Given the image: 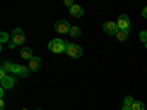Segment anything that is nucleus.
Returning <instances> with one entry per match:
<instances>
[{
    "label": "nucleus",
    "mask_w": 147,
    "mask_h": 110,
    "mask_svg": "<svg viewBox=\"0 0 147 110\" xmlns=\"http://www.w3.org/2000/svg\"><path fill=\"white\" fill-rule=\"evenodd\" d=\"M55 30H56V32H59V34H68V32L71 31V25H69L68 21L60 19V21H57V22L55 23Z\"/></svg>",
    "instance_id": "4"
},
{
    "label": "nucleus",
    "mask_w": 147,
    "mask_h": 110,
    "mask_svg": "<svg viewBox=\"0 0 147 110\" xmlns=\"http://www.w3.org/2000/svg\"><path fill=\"white\" fill-rule=\"evenodd\" d=\"M0 82H2V88H5V90H7V88H12L15 85V78H12V76H5V78H2L0 79Z\"/></svg>",
    "instance_id": "8"
},
{
    "label": "nucleus",
    "mask_w": 147,
    "mask_h": 110,
    "mask_svg": "<svg viewBox=\"0 0 147 110\" xmlns=\"http://www.w3.org/2000/svg\"><path fill=\"white\" fill-rule=\"evenodd\" d=\"M65 6H68L69 9L74 6V2H72V0H65Z\"/></svg>",
    "instance_id": "20"
},
{
    "label": "nucleus",
    "mask_w": 147,
    "mask_h": 110,
    "mask_svg": "<svg viewBox=\"0 0 147 110\" xmlns=\"http://www.w3.org/2000/svg\"><path fill=\"white\" fill-rule=\"evenodd\" d=\"M140 38H141V41L146 44L147 43V31H141L140 32Z\"/></svg>",
    "instance_id": "17"
},
{
    "label": "nucleus",
    "mask_w": 147,
    "mask_h": 110,
    "mask_svg": "<svg viewBox=\"0 0 147 110\" xmlns=\"http://www.w3.org/2000/svg\"><path fill=\"white\" fill-rule=\"evenodd\" d=\"M143 16H144V18L147 19V6H146V7L143 9Z\"/></svg>",
    "instance_id": "21"
},
{
    "label": "nucleus",
    "mask_w": 147,
    "mask_h": 110,
    "mask_svg": "<svg viewBox=\"0 0 147 110\" xmlns=\"http://www.w3.org/2000/svg\"><path fill=\"white\" fill-rule=\"evenodd\" d=\"M0 41H2V43H6L7 41V34L6 32H2V38H0Z\"/></svg>",
    "instance_id": "19"
},
{
    "label": "nucleus",
    "mask_w": 147,
    "mask_h": 110,
    "mask_svg": "<svg viewBox=\"0 0 147 110\" xmlns=\"http://www.w3.org/2000/svg\"><path fill=\"white\" fill-rule=\"evenodd\" d=\"M69 12H71V15H72L74 18H81V16L84 15V9H82L80 5H74V6L69 9Z\"/></svg>",
    "instance_id": "9"
},
{
    "label": "nucleus",
    "mask_w": 147,
    "mask_h": 110,
    "mask_svg": "<svg viewBox=\"0 0 147 110\" xmlns=\"http://www.w3.org/2000/svg\"><path fill=\"white\" fill-rule=\"evenodd\" d=\"M65 53H66L68 56L74 57V59H80V57L82 56V48H81L80 46H77V44H66Z\"/></svg>",
    "instance_id": "2"
},
{
    "label": "nucleus",
    "mask_w": 147,
    "mask_h": 110,
    "mask_svg": "<svg viewBox=\"0 0 147 110\" xmlns=\"http://www.w3.org/2000/svg\"><path fill=\"white\" fill-rule=\"evenodd\" d=\"M40 68H41V59L37 57V56H34V57L30 60V69H31L32 72H37V70H40Z\"/></svg>",
    "instance_id": "7"
},
{
    "label": "nucleus",
    "mask_w": 147,
    "mask_h": 110,
    "mask_svg": "<svg viewBox=\"0 0 147 110\" xmlns=\"http://www.w3.org/2000/svg\"><path fill=\"white\" fill-rule=\"evenodd\" d=\"M146 48H147V43H146Z\"/></svg>",
    "instance_id": "27"
},
{
    "label": "nucleus",
    "mask_w": 147,
    "mask_h": 110,
    "mask_svg": "<svg viewBox=\"0 0 147 110\" xmlns=\"http://www.w3.org/2000/svg\"><path fill=\"white\" fill-rule=\"evenodd\" d=\"M128 34H129V31L119 30V31H118V34H116V38H118L119 41H125V40L128 38Z\"/></svg>",
    "instance_id": "12"
},
{
    "label": "nucleus",
    "mask_w": 147,
    "mask_h": 110,
    "mask_svg": "<svg viewBox=\"0 0 147 110\" xmlns=\"http://www.w3.org/2000/svg\"><path fill=\"white\" fill-rule=\"evenodd\" d=\"M69 35H71V37H74V38H78V37L81 35V30H80V27H77V25H74V27H71Z\"/></svg>",
    "instance_id": "11"
},
{
    "label": "nucleus",
    "mask_w": 147,
    "mask_h": 110,
    "mask_svg": "<svg viewBox=\"0 0 147 110\" xmlns=\"http://www.w3.org/2000/svg\"><path fill=\"white\" fill-rule=\"evenodd\" d=\"M35 110H41V109H35Z\"/></svg>",
    "instance_id": "25"
},
{
    "label": "nucleus",
    "mask_w": 147,
    "mask_h": 110,
    "mask_svg": "<svg viewBox=\"0 0 147 110\" xmlns=\"http://www.w3.org/2000/svg\"><path fill=\"white\" fill-rule=\"evenodd\" d=\"M134 101H136V100H134L131 95L125 97V100H124V107H131V106L134 104Z\"/></svg>",
    "instance_id": "15"
},
{
    "label": "nucleus",
    "mask_w": 147,
    "mask_h": 110,
    "mask_svg": "<svg viewBox=\"0 0 147 110\" xmlns=\"http://www.w3.org/2000/svg\"><path fill=\"white\" fill-rule=\"evenodd\" d=\"M121 110H131V107H122Z\"/></svg>",
    "instance_id": "24"
},
{
    "label": "nucleus",
    "mask_w": 147,
    "mask_h": 110,
    "mask_svg": "<svg viewBox=\"0 0 147 110\" xmlns=\"http://www.w3.org/2000/svg\"><path fill=\"white\" fill-rule=\"evenodd\" d=\"M3 95H5V88H0V97L3 99Z\"/></svg>",
    "instance_id": "22"
},
{
    "label": "nucleus",
    "mask_w": 147,
    "mask_h": 110,
    "mask_svg": "<svg viewBox=\"0 0 147 110\" xmlns=\"http://www.w3.org/2000/svg\"><path fill=\"white\" fill-rule=\"evenodd\" d=\"M12 43L16 46H22L25 43V35H24V31L21 28H15L13 32H12Z\"/></svg>",
    "instance_id": "3"
},
{
    "label": "nucleus",
    "mask_w": 147,
    "mask_h": 110,
    "mask_svg": "<svg viewBox=\"0 0 147 110\" xmlns=\"http://www.w3.org/2000/svg\"><path fill=\"white\" fill-rule=\"evenodd\" d=\"M28 73H30V70H28V68H25V66H21V70H19V76H28Z\"/></svg>",
    "instance_id": "16"
},
{
    "label": "nucleus",
    "mask_w": 147,
    "mask_h": 110,
    "mask_svg": "<svg viewBox=\"0 0 147 110\" xmlns=\"http://www.w3.org/2000/svg\"><path fill=\"white\" fill-rule=\"evenodd\" d=\"M12 68H13V65H12L10 62H9V60H3V62H2V69L5 70V72H12Z\"/></svg>",
    "instance_id": "14"
},
{
    "label": "nucleus",
    "mask_w": 147,
    "mask_h": 110,
    "mask_svg": "<svg viewBox=\"0 0 147 110\" xmlns=\"http://www.w3.org/2000/svg\"><path fill=\"white\" fill-rule=\"evenodd\" d=\"M21 56H22V59H28V60H31L34 56H32V50L30 47H24L22 50H21Z\"/></svg>",
    "instance_id": "10"
},
{
    "label": "nucleus",
    "mask_w": 147,
    "mask_h": 110,
    "mask_svg": "<svg viewBox=\"0 0 147 110\" xmlns=\"http://www.w3.org/2000/svg\"><path fill=\"white\" fill-rule=\"evenodd\" d=\"M103 31H105L106 34H109V35H116L118 31H119V28H118V25H116L115 22L107 21V22L103 23Z\"/></svg>",
    "instance_id": "6"
},
{
    "label": "nucleus",
    "mask_w": 147,
    "mask_h": 110,
    "mask_svg": "<svg viewBox=\"0 0 147 110\" xmlns=\"http://www.w3.org/2000/svg\"><path fill=\"white\" fill-rule=\"evenodd\" d=\"M131 110H146V106L143 101H134V104L131 106Z\"/></svg>",
    "instance_id": "13"
},
{
    "label": "nucleus",
    "mask_w": 147,
    "mask_h": 110,
    "mask_svg": "<svg viewBox=\"0 0 147 110\" xmlns=\"http://www.w3.org/2000/svg\"><path fill=\"white\" fill-rule=\"evenodd\" d=\"M5 109V101L2 100V101H0V110H3Z\"/></svg>",
    "instance_id": "23"
},
{
    "label": "nucleus",
    "mask_w": 147,
    "mask_h": 110,
    "mask_svg": "<svg viewBox=\"0 0 147 110\" xmlns=\"http://www.w3.org/2000/svg\"><path fill=\"white\" fill-rule=\"evenodd\" d=\"M116 25L119 30H124V31H131V27H129V18L127 15H121L116 21Z\"/></svg>",
    "instance_id": "5"
},
{
    "label": "nucleus",
    "mask_w": 147,
    "mask_h": 110,
    "mask_svg": "<svg viewBox=\"0 0 147 110\" xmlns=\"http://www.w3.org/2000/svg\"><path fill=\"white\" fill-rule=\"evenodd\" d=\"M49 50L52 53H56V54H60L66 50V43L60 38H55L49 43Z\"/></svg>",
    "instance_id": "1"
},
{
    "label": "nucleus",
    "mask_w": 147,
    "mask_h": 110,
    "mask_svg": "<svg viewBox=\"0 0 147 110\" xmlns=\"http://www.w3.org/2000/svg\"><path fill=\"white\" fill-rule=\"evenodd\" d=\"M19 70H21V65H13V68H12V72L18 73V75H19Z\"/></svg>",
    "instance_id": "18"
},
{
    "label": "nucleus",
    "mask_w": 147,
    "mask_h": 110,
    "mask_svg": "<svg viewBox=\"0 0 147 110\" xmlns=\"http://www.w3.org/2000/svg\"><path fill=\"white\" fill-rule=\"evenodd\" d=\"M22 110H28V109H22Z\"/></svg>",
    "instance_id": "26"
}]
</instances>
